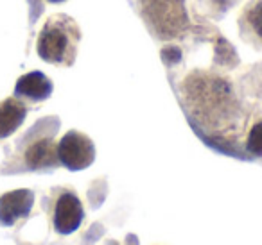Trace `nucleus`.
Listing matches in <instances>:
<instances>
[{
    "label": "nucleus",
    "instance_id": "1",
    "mask_svg": "<svg viewBox=\"0 0 262 245\" xmlns=\"http://www.w3.org/2000/svg\"><path fill=\"white\" fill-rule=\"evenodd\" d=\"M79 29L69 16H52L38 38V54L41 59L58 65H70L76 58Z\"/></svg>",
    "mask_w": 262,
    "mask_h": 245
},
{
    "label": "nucleus",
    "instance_id": "2",
    "mask_svg": "<svg viewBox=\"0 0 262 245\" xmlns=\"http://www.w3.org/2000/svg\"><path fill=\"white\" fill-rule=\"evenodd\" d=\"M142 15L160 38H178L189 29L183 0H142Z\"/></svg>",
    "mask_w": 262,
    "mask_h": 245
},
{
    "label": "nucleus",
    "instance_id": "3",
    "mask_svg": "<svg viewBox=\"0 0 262 245\" xmlns=\"http://www.w3.org/2000/svg\"><path fill=\"white\" fill-rule=\"evenodd\" d=\"M95 147L88 136L70 131L58 143V159L69 170H83L94 163Z\"/></svg>",
    "mask_w": 262,
    "mask_h": 245
},
{
    "label": "nucleus",
    "instance_id": "4",
    "mask_svg": "<svg viewBox=\"0 0 262 245\" xmlns=\"http://www.w3.org/2000/svg\"><path fill=\"white\" fill-rule=\"evenodd\" d=\"M83 204L74 193H63L54 208V229L59 234H70L83 222Z\"/></svg>",
    "mask_w": 262,
    "mask_h": 245
},
{
    "label": "nucleus",
    "instance_id": "5",
    "mask_svg": "<svg viewBox=\"0 0 262 245\" xmlns=\"http://www.w3.org/2000/svg\"><path fill=\"white\" fill-rule=\"evenodd\" d=\"M34 195L29 190H15L0 197V224L13 226L18 218L31 213Z\"/></svg>",
    "mask_w": 262,
    "mask_h": 245
},
{
    "label": "nucleus",
    "instance_id": "6",
    "mask_svg": "<svg viewBox=\"0 0 262 245\" xmlns=\"http://www.w3.org/2000/svg\"><path fill=\"white\" fill-rule=\"evenodd\" d=\"M15 93L29 101H45L52 93V83L41 72H31L18 79Z\"/></svg>",
    "mask_w": 262,
    "mask_h": 245
},
{
    "label": "nucleus",
    "instance_id": "7",
    "mask_svg": "<svg viewBox=\"0 0 262 245\" xmlns=\"http://www.w3.org/2000/svg\"><path fill=\"white\" fill-rule=\"evenodd\" d=\"M27 108L18 99H6L0 102V138H8L22 126Z\"/></svg>",
    "mask_w": 262,
    "mask_h": 245
},
{
    "label": "nucleus",
    "instance_id": "8",
    "mask_svg": "<svg viewBox=\"0 0 262 245\" xmlns=\"http://www.w3.org/2000/svg\"><path fill=\"white\" fill-rule=\"evenodd\" d=\"M58 161V147L51 138H43L29 145L26 151V163L31 168H45Z\"/></svg>",
    "mask_w": 262,
    "mask_h": 245
},
{
    "label": "nucleus",
    "instance_id": "9",
    "mask_svg": "<svg viewBox=\"0 0 262 245\" xmlns=\"http://www.w3.org/2000/svg\"><path fill=\"white\" fill-rule=\"evenodd\" d=\"M246 20L250 29L255 33V36L258 40H262V0H257L248 8L246 11Z\"/></svg>",
    "mask_w": 262,
    "mask_h": 245
},
{
    "label": "nucleus",
    "instance_id": "10",
    "mask_svg": "<svg viewBox=\"0 0 262 245\" xmlns=\"http://www.w3.org/2000/svg\"><path fill=\"white\" fill-rule=\"evenodd\" d=\"M248 152L253 156H262V122H257L250 131V136L246 141Z\"/></svg>",
    "mask_w": 262,
    "mask_h": 245
},
{
    "label": "nucleus",
    "instance_id": "11",
    "mask_svg": "<svg viewBox=\"0 0 262 245\" xmlns=\"http://www.w3.org/2000/svg\"><path fill=\"white\" fill-rule=\"evenodd\" d=\"M49 2H63V0H49Z\"/></svg>",
    "mask_w": 262,
    "mask_h": 245
}]
</instances>
